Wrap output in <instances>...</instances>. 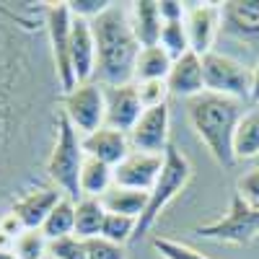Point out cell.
Segmentation results:
<instances>
[{"label": "cell", "instance_id": "8fae6325", "mask_svg": "<svg viewBox=\"0 0 259 259\" xmlns=\"http://www.w3.org/2000/svg\"><path fill=\"white\" fill-rule=\"evenodd\" d=\"M161 171H163V156L133 150L119 166H114V187L150 192L158 182Z\"/></svg>", "mask_w": 259, "mask_h": 259}, {"label": "cell", "instance_id": "f1b7e54d", "mask_svg": "<svg viewBox=\"0 0 259 259\" xmlns=\"http://www.w3.org/2000/svg\"><path fill=\"white\" fill-rule=\"evenodd\" d=\"M135 89H138L143 109H156V106H163L168 101V96H171L166 80H143V83H135Z\"/></svg>", "mask_w": 259, "mask_h": 259}, {"label": "cell", "instance_id": "9a60e30c", "mask_svg": "<svg viewBox=\"0 0 259 259\" xmlns=\"http://www.w3.org/2000/svg\"><path fill=\"white\" fill-rule=\"evenodd\" d=\"M65 197L57 187H34L24 197H18L11 207V212L24 223V228H41L47 215L55 210V205Z\"/></svg>", "mask_w": 259, "mask_h": 259}, {"label": "cell", "instance_id": "7a4b0ae2", "mask_svg": "<svg viewBox=\"0 0 259 259\" xmlns=\"http://www.w3.org/2000/svg\"><path fill=\"white\" fill-rule=\"evenodd\" d=\"M187 117L210 156L218 161V166L231 168L236 163L233 156V133L236 124L244 117L241 101H233L218 94H200L194 99H187Z\"/></svg>", "mask_w": 259, "mask_h": 259}, {"label": "cell", "instance_id": "f35d334b", "mask_svg": "<svg viewBox=\"0 0 259 259\" xmlns=\"http://www.w3.org/2000/svg\"><path fill=\"white\" fill-rule=\"evenodd\" d=\"M0 259H18V254L11 249V251H0Z\"/></svg>", "mask_w": 259, "mask_h": 259}, {"label": "cell", "instance_id": "4316f807", "mask_svg": "<svg viewBox=\"0 0 259 259\" xmlns=\"http://www.w3.org/2000/svg\"><path fill=\"white\" fill-rule=\"evenodd\" d=\"M158 45L168 52L171 60H179L182 55L189 52V36H187V24L184 21H168L161 26V39Z\"/></svg>", "mask_w": 259, "mask_h": 259}, {"label": "cell", "instance_id": "5b68a950", "mask_svg": "<svg viewBox=\"0 0 259 259\" xmlns=\"http://www.w3.org/2000/svg\"><path fill=\"white\" fill-rule=\"evenodd\" d=\"M194 236L210 239L218 244H233V246H249L259 239V210L251 207L239 192H233L231 207L226 215H221L212 223H202L192 228Z\"/></svg>", "mask_w": 259, "mask_h": 259}, {"label": "cell", "instance_id": "ba28073f", "mask_svg": "<svg viewBox=\"0 0 259 259\" xmlns=\"http://www.w3.org/2000/svg\"><path fill=\"white\" fill-rule=\"evenodd\" d=\"M62 117L68 119L78 135H91L106 124V96L104 85L96 80L78 83L73 91L62 94Z\"/></svg>", "mask_w": 259, "mask_h": 259}, {"label": "cell", "instance_id": "d590c367", "mask_svg": "<svg viewBox=\"0 0 259 259\" xmlns=\"http://www.w3.org/2000/svg\"><path fill=\"white\" fill-rule=\"evenodd\" d=\"M0 231H3V233H8L11 239H18V236L24 233L26 228H24V223H21V221L16 218L13 212H6L3 218H0Z\"/></svg>", "mask_w": 259, "mask_h": 259}, {"label": "cell", "instance_id": "e0dca14e", "mask_svg": "<svg viewBox=\"0 0 259 259\" xmlns=\"http://www.w3.org/2000/svg\"><path fill=\"white\" fill-rule=\"evenodd\" d=\"M18 89L13 68L0 60V153L11 145V138L18 127Z\"/></svg>", "mask_w": 259, "mask_h": 259}, {"label": "cell", "instance_id": "83f0119b", "mask_svg": "<svg viewBox=\"0 0 259 259\" xmlns=\"http://www.w3.org/2000/svg\"><path fill=\"white\" fill-rule=\"evenodd\" d=\"M47 249H50V239L41 233V228H26L13 244L18 259H45Z\"/></svg>", "mask_w": 259, "mask_h": 259}, {"label": "cell", "instance_id": "6da1fadb", "mask_svg": "<svg viewBox=\"0 0 259 259\" xmlns=\"http://www.w3.org/2000/svg\"><path fill=\"white\" fill-rule=\"evenodd\" d=\"M96 75L101 85H127L135 80V62L140 55V41L130 24V13L119 3H112L96 21Z\"/></svg>", "mask_w": 259, "mask_h": 259}, {"label": "cell", "instance_id": "1f68e13d", "mask_svg": "<svg viewBox=\"0 0 259 259\" xmlns=\"http://www.w3.org/2000/svg\"><path fill=\"white\" fill-rule=\"evenodd\" d=\"M85 259H127L124 256V246L106 241L104 236H94V239H85Z\"/></svg>", "mask_w": 259, "mask_h": 259}, {"label": "cell", "instance_id": "ab89813d", "mask_svg": "<svg viewBox=\"0 0 259 259\" xmlns=\"http://www.w3.org/2000/svg\"><path fill=\"white\" fill-rule=\"evenodd\" d=\"M45 259H50V256H45Z\"/></svg>", "mask_w": 259, "mask_h": 259}, {"label": "cell", "instance_id": "5bb4252c", "mask_svg": "<svg viewBox=\"0 0 259 259\" xmlns=\"http://www.w3.org/2000/svg\"><path fill=\"white\" fill-rule=\"evenodd\" d=\"M70 65L78 83H89L96 75V39L94 26L85 18L73 16V36H70Z\"/></svg>", "mask_w": 259, "mask_h": 259}, {"label": "cell", "instance_id": "d4e9b609", "mask_svg": "<svg viewBox=\"0 0 259 259\" xmlns=\"http://www.w3.org/2000/svg\"><path fill=\"white\" fill-rule=\"evenodd\" d=\"M41 233H45L50 241L62 239V236H75V200L62 197L55 205V210L47 215L45 226H41Z\"/></svg>", "mask_w": 259, "mask_h": 259}, {"label": "cell", "instance_id": "d6a6232c", "mask_svg": "<svg viewBox=\"0 0 259 259\" xmlns=\"http://www.w3.org/2000/svg\"><path fill=\"white\" fill-rule=\"evenodd\" d=\"M112 3L109 0H68V8L75 18H85V21H96Z\"/></svg>", "mask_w": 259, "mask_h": 259}, {"label": "cell", "instance_id": "484cf974", "mask_svg": "<svg viewBox=\"0 0 259 259\" xmlns=\"http://www.w3.org/2000/svg\"><path fill=\"white\" fill-rule=\"evenodd\" d=\"M135 228H138V221H135V218L106 212L104 226H101V236H104L106 241L124 246V244H130V241H135Z\"/></svg>", "mask_w": 259, "mask_h": 259}, {"label": "cell", "instance_id": "f546056e", "mask_svg": "<svg viewBox=\"0 0 259 259\" xmlns=\"http://www.w3.org/2000/svg\"><path fill=\"white\" fill-rule=\"evenodd\" d=\"M153 249L161 259H210L202 251L192 249L189 244H182V241H174V239H161V236L153 239Z\"/></svg>", "mask_w": 259, "mask_h": 259}, {"label": "cell", "instance_id": "30bf717a", "mask_svg": "<svg viewBox=\"0 0 259 259\" xmlns=\"http://www.w3.org/2000/svg\"><path fill=\"white\" fill-rule=\"evenodd\" d=\"M187 36H189V50L194 55L205 57L212 52V45L223 29V16L221 6L215 3H187Z\"/></svg>", "mask_w": 259, "mask_h": 259}, {"label": "cell", "instance_id": "836d02e7", "mask_svg": "<svg viewBox=\"0 0 259 259\" xmlns=\"http://www.w3.org/2000/svg\"><path fill=\"white\" fill-rule=\"evenodd\" d=\"M236 192H239L251 207L259 210V166L251 168V171H246V174L236 182Z\"/></svg>", "mask_w": 259, "mask_h": 259}, {"label": "cell", "instance_id": "d6986e66", "mask_svg": "<svg viewBox=\"0 0 259 259\" xmlns=\"http://www.w3.org/2000/svg\"><path fill=\"white\" fill-rule=\"evenodd\" d=\"M130 13V24L133 31L140 41V47H156L161 39V13H158V0H138V3H130L127 8Z\"/></svg>", "mask_w": 259, "mask_h": 259}, {"label": "cell", "instance_id": "4fadbf2b", "mask_svg": "<svg viewBox=\"0 0 259 259\" xmlns=\"http://www.w3.org/2000/svg\"><path fill=\"white\" fill-rule=\"evenodd\" d=\"M83 143V150L89 158H96L106 166H119L130 153H133V145H130V138L127 133H119V130H112V127H101L91 135H83L80 138Z\"/></svg>", "mask_w": 259, "mask_h": 259}, {"label": "cell", "instance_id": "8992f818", "mask_svg": "<svg viewBox=\"0 0 259 259\" xmlns=\"http://www.w3.org/2000/svg\"><path fill=\"white\" fill-rule=\"evenodd\" d=\"M202 75L207 94H218L233 101L251 99V68L226 52H207L202 57Z\"/></svg>", "mask_w": 259, "mask_h": 259}, {"label": "cell", "instance_id": "603a6c76", "mask_svg": "<svg viewBox=\"0 0 259 259\" xmlns=\"http://www.w3.org/2000/svg\"><path fill=\"white\" fill-rule=\"evenodd\" d=\"M233 156L236 161H249L259 156V109L244 112L233 133Z\"/></svg>", "mask_w": 259, "mask_h": 259}, {"label": "cell", "instance_id": "4dcf8cb0", "mask_svg": "<svg viewBox=\"0 0 259 259\" xmlns=\"http://www.w3.org/2000/svg\"><path fill=\"white\" fill-rule=\"evenodd\" d=\"M47 256L50 259H85V244L78 236H62V239L50 241Z\"/></svg>", "mask_w": 259, "mask_h": 259}, {"label": "cell", "instance_id": "7c38bea8", "mask_svg": "<svg viewBox=\"0 0 259 259\" xmlns=\"http://www.w3.org/2000/svg\"><path fill=\"white\" fill-rule=\"evenodd\" d=\"M104 96H106V127L127 133L133 130L140 119V114L145 112L135 83L127 85H104Z\"/></svg>", "mask_w": 259, "mask_h": 259}, {"label": "cell", "instance_id": "ffe728a7", "mask_svg": "<svg viewBox=\"0 0 259 259\" xmlns=\"http://www.w3.org/2000/svg\"><path fill=\"white\" fill-rule=\"evenodd\" d=\"M112 187H114V168L85 156V163L80 171V197L101 200Z\"/></svg>", "mask_w": 259, "mask_h": 259}, {"label": "cell", "instance_id": "74e56055", "mask_svg": "<svg viewBox=\"0 0 259 259\" xmlns=\"http://www.w3.org/2000/svg\"><path fill=\"white\" fill-rule=\"evenodd\" d=\"M13 244H16V239H11L8 233L0 231V251H11V249H13Z\"/></svg>", "mask_w": 259, "mask_h": 259}, {"label": "cell", "instance_id": "7402d4cb", "mask_svg": "<svg viewBox=\"0 0 259 259\" xmlns=\"http://www.w3.org/2000/svg\"><path fill=\"white\" fill-rule=\"evenodd\" d=\"M174 60L168 57V52L156 45V47H143L135 62V80L133 83H143V80H166L171 73Z\"/></svg>", "mask_w": 259, "mask_h": 259}, {"label": "cell", "instance_id": "2e32d148", "mask_svg": "<svg viewBox=\"0 0 259 259\" xmlns=\"http://www.w3.org/2000/svg\"><path fill=\"white\" fill-rule=\"evenodd\" d=\"M168 91L184 96V99H194L205 94V75H202V57L194 55L192 50L187 55H182L179 60H174L171 73L166 78Z\"/></svg>", "mask_w": 259, "mask_h": 259}, {"label": "cell", "instance_id": "e575fe53", "mask_svg": "<svg viewBox=\"0 0 259 259\" xmlns=\"http://www.w3.org/2000/svg\"><path fill=\"white\" fill-rule=\"evenodd\" d=\"M158 13H161L163 24H168V21H184L187 18V3H179V0H161Z\"/></svg>", "mask_w": 259, "mask_h": 259}, {"label": "cell", "instance_id": "3957f363", "mask_svg": "<svg viewBox=\"0 0 259 259\" xmlns=\"http://www.w3.org/2000/svg\"><path fill=\"white\" fill-rule=\"evenodd\" d=\"M83 163H85V150H83L80 135L60 112L57 114V138H55L52 153H50V161H47V174L65 197H70L75 202L83 200L80 197Z\"/></svg>", "mask_w": 259, "mask_h": 259}, {"label": "cell", "instance_id": "8d00e7d4", "mask_svg": "<svg viewBox=\"0 0 259 259\" xmlns=\"http://www.w3.org/2000/svg\"><path fill=\"white\" fill-rule=\"evenodd\" d=\"M251 99L259 101V60H256V65L251 68Z\"/></svg>", "mask_w": 259, "mask_h": 259}, {"label": "cell", "instance_id": "9c48e42d", "mask_svg": "<svg viewBox=\"0 0 259 259\" xmlns=\"http://www.w3.org/2000/svg\"><path fill=\"white\" fill-rule=\"evenodd\" d=\"M168 133H171V112H168V104H163V106H156V109H145L127 138L133 150L163 156L166 148L171 145Z\"/></svg>", "mask_w": 259, "mask_h": 259}, {"label": "cell", "instance_id": "277c9868", "mask_svg": "<svg viewBox=\"0 0 259 259\" xmlns=\"http://www.w3.org/2000/svg\"><path fill=\"white\" fill-rule=\"evenodd\" d=\"M189 179H192V163H189V158L182 153L177 145H168L166 153H163V171H161L158 182L153 184V189L148 192L145 212L138 218L135 241L156 226V221L161 218V212L166 210V205L171 200H177L179 194L187 189Z\"/></svg>", "mask_w": 259, "mask_h": 259}, {"label": "cell", "instance_id": "44dd1931", "mask_svg": "<svg viewBox=\"0 0 259 259\" xmlns=\"http://www.w3.org/2000/svg\"><path fill=\"white\" fill-rule=\"evenodd\" d=\"M101 205L106 212L114 215H127V218H140L148 205V192H138V189H124V187H112L109 192L101 197Z\"/></svg>", "mask_w": 259, "mask_h": 259}, {"label": "cell", "instance_id": "cb8c5ba5", "mask_svg": "<svg viewBox=\"0 0 259 259\" xmlns=\"http://www.w3.org/2000/svg\"><path fill=\"white\" fill-rule=\"evenodd\" d=\"M106 218V210L101 205V200L94 197H83L75 202V236L78 239H94L101 236V226Z\"/></svg>", "mask_w": 259, "mask_h": 259}, {"label": "cell", "instance_id": "ac0fdd59", "mask_svg": "<svg viewBox=\"0 0 259 259\" xmlns=\"http://www.w3.org/2000/svg\"><path fill=\"white\" fill-rule=\"evenodd\" d=\"M221 16L226 31L241 39L259 36V0H228L221 6Z\"/></svg>", "mask_w": 259, "mask_h": 259}, {"label": "cell", "instance_id": "52a82bcc", "mask_svg": "<svg viewBox=\"0 0 259 259\" xmlns=\"http://www.w3.org/2000/svg\"><path fill=\"white\" fill-rule=\"evenodd\" d=\"M45 26L50 34V52H52V68L57 85L62 94L73 91L78 80L70 65V36H73V13L68 3H47L45 6Z\"/></svg>", "mask_w": 259, "mask_h": 259}]
</instances>
